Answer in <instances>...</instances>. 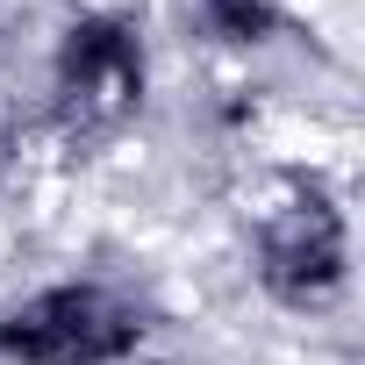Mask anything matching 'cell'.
Masks as SVG:
<instances>
[{
  "mask_svg": "<svg viewBox=\"0 0 365 365\" xmlns=\"http://www.w3.org/2000/svg\"><path fill=\"white\" fill-rule=\"evenodd\" d=\"M194 15H201V29L222 36V43H265V36L279 29V8H272V0H194Z\"/></svg>",
  "mask_w": 365,
  "mask_h": 365,
  "instance_id": "4",
  "label": "cell"
},
{
  "mask_svg": "<svg viewBox=\"0 0 365 365\" xmlns=\"http://www.w3.org/2000/svg\"><path fill=\"white\" fill-rule=\"evenodd\" d=\"M136 344H143V315L93 279L36 287L29 301L0 315V358L8 365H122Z\"/></svg>",
  "mask_w": 365,
  "mask_h": 365,
  "instance_id": "1",
  "label": "cell"
},
{
  "mask_svg": "<svg viewBox=\"0 0 365 365\" xmlns=\"http://www.w3.org/2000/svg\"><path fill=\"white\" fill-rule=\"evenodd\" d=\"M344 279H351V230H344V208L322 187L279 201L258 222V287L279 308H315Z\"/></svg>",
  "mask_w": 365,
  "mask_h": 365,
  "instance_id": "2",
  "label": "cell"
},
{
  "mask_svg": "<svg viewBox=\"0 0 365 365\" xmlns=\"http://www.w3.org/2000/svg\"><path fill=\"white\" fill-rule=\"evenodd\" d=\"M58 93L79 122H122L143 108L150 65H143V36L122 15H79L58 36Z\"/></svg>",
  "mask_w": 365,
  "mask_h": 365,
  "instance_id": "3",
  "label": "cell"
}]
</instances>
